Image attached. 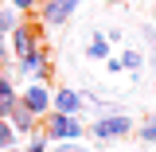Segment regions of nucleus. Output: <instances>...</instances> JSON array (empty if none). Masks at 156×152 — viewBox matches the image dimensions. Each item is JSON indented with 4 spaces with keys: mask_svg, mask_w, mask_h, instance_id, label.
Segmentation results:
<instances>
[{
    "mask_svg": "<svg viewBox=\"0 0 156 152\" xmlns=\"http://www.w3.org/2000/svg\"><path fill=\"white\" fill-rule=\"evenodd\" d=\"M8 125H12V133L23 140V136H31V133L39 129V117H35V113H27V109H23V105L16 101V109L8 113Z\"/></svg>",
    "mask_w": 156,
    "mask_h": 152,
    "instance_id": "obj_7",
    "label": "nucleus"
},
{
    "mask_svg": "<svg viewBox=\"0 0 156 152\" xmlns=\"http://www.w3.org/2000/svg\"><path fill=\"white\" fill-rule=\"evenodd\" d=\"M129 133H136V125H133V117H129V113H105V117H94V125L86 129V136H94L98 144L125 140Z\"/></svg>",
    "mask_w": 156,
    "mask_h": 152,
    "instance_id": "obj_3",
    "label": "nucleus"
},
{
    "mask_svg": "<svg viewBox=\"0 0 156 152\" xmlns=\"http://www.w3.org/2000/svg\"><path fill=\"white\" fill-rule=\"evenodd\" d=\"M47 148H51V144H47V136L39 133V129L31 136H23V144H20V152H47Z\"/></svg>",
    "mask_w": 156,
    "mask_h": 152,
    "instance_id": "obj_13",
    "label": "nucleus"
},
{
    "mask_svg": "<svg viewBox=\"0 0 156 152\" xmlns=\"http://www.w3.org/2000/svg\"><path fill=\"white\" fill-rule=\"evenodd\" d=\"M86 109V94L74 90V86H58L51 90V113H62V117H82Z\"/></svg>",
    "mask_w": 156,
    "mask_h": 152,
    "instance_id": "obj_5",
    "label": "nucleus"
},
{
    "mask_svg": "<svg viewBox=\"0 0 156 152\" xmlns=\"http://www.w3.org/2000/svg\"><path fill=\"white\" fill-rule=\"evenodd\" d=\"M8 74H16V78H27V82H47V78H51V51H47V47H35L31 55L16 58Z\"/></svg>",
    "mask_w": 156,
    "mask_h": 152,
    "instance_id": "obj_4",
    "label": "nucleus"
},
{
    "mask_svg": "<svg viewBox=\"0 0 156 152\" xmlns=\"http://www.w3.org/2000/svg\"><path fill=\"white\" fill-rule=\"evenodd\" d=\"M86 58H90V62H101V58H109V39L101 35V31H94V35L86 39Z\"/></svg>",
    "mask_w": 156,
    "mask_h": 152,
    "instance_id": "obj_10",
    "label": "nucleus"
},
{
    "mask_svg": "<svg viewBox=\"0 0 156 152\" xmlns=\"http://www.w3.org/2000/svg\"><path fill=\"white\" fill-rule=\"evenodd\" d=\"M117 62H121V70H129V74H144V62H148V55H144L140 47H125V51L117 55Z\"/></svg>",
    "mask_w": 156,
    "mask_h": 152,
    "instance_id": "obj_9",
    "label": "nucleus"
},
{
    "mask_svg": "<svg viewBox=\"0 0 156 152\" xmlns=\"http://www.w3.org/2000/svg\"><path fill=\"white\" fill-rule=\"evenodd\" d=\"M16 97H20L16 78L8 74V70H0V121H8V113L16 109Z\"/></svg>",
    "mask_w": 156,
    "mask_h": 152,
    "instance_id": "obj_8",
    "label": "nucleus"
},
{
    "mask_svg": "<svg viewBox=\"0 0 156 152\" xmlns=\"http://www.w3.org/2000/svg\"><path fill=\"white\" fill-rule=\"evenodd\" d=\"M16 101L27 109V113L43 117L47 109H51V86H47V82H27V86L20 90V97H16Z\"/></svg>",
    "mask_w": 156,
    "mask_h": 152,
    "instance_id": "obj_6",
    "label": "nucleus"
},
{
    "mask_svg": "<svg viewBox=\"0 0 156 152\" xmlns=\"http://www.w3.org/2000/svg\"><path fill=\"white\" fill-rule=\"evenodd\" d=\"M16 144H20V136L12 133V125L0 121V152H4V148H16Z\"/></svg>",
    "mask_w": 156,
    "mask_h": 152,
    "instance_id": "obj_14",
    "label": "nucleus"
},
{
    "mask_svg": "<svg viewBox=\"0 0 156 152\" xmlns=\"http://www.w3.org/2000/svg\"><path fill=\"white\" fill-rule=\"evenodd\" d=\"M12 66V51H8V39L0 35V70H8Z\"/></svg>",
    "mask_w": 156,
    "mask_h": 152,
    "instance_id": "obj_17",
    "label": "nucleus"
},
{
    "mask_svg": "<svg viewBox=\"0 0 156 152\" xmlns=\"http://www.w3.org/2000/svg\"><path fill=\"white\" fill-rule=\"evenodd\" d=\"M4 4H12L20 16H35V8H39V0H4Z\"/></svg>",
    "mask_w": 156,
    "mask_h": 152,
    "instance_id": "obj_16",
    "label": "nucleus"
},
{
    "mask_svg": "<svg viewBox=\"0 0 156 152\" xmlns=\"http://www.w3.org/2000/svg\"><path fill=\"white\" fill-rule=\"evenodd\" d=\"M35 47H43V23H39L35 16H23L12 27V35H8V51H12V62L23 55H31Z\"/></svg>",
    "mask_w": 156,
    "mask_h": 152,
    "instance_id": "obj_2",
    "label": "nucleus"
},
{
    "mask_svg": "<svg viewBox=\"0 0 156 152\" xmlns=\"http://www.w3.org/2000/svg\"><path fill=\"white\" fill-rule=\"evenodd\" d=\"M39 133L47 136V144H66V140H82L86 136V125L82 117H62V113H47L39 117Z\"/></svg>",
    "mask_w": 156,
    "mask_h": 152,
    "instance_id": "obj_1",
    "label": "nucleus"
},
{
    "mask_svg": "<svg viewBox=\"0 0 156 152\" xmlns=\"http://www.w3.org/2000/svg\"><path fill=\"white\" fill-rule=\"evenodd\" d=\"M4 152H20V144H16V148H4Z\"/></svg>",
    "mask_w": 156,
    "mask_h": 152,
    "instance_id": "obj_20",
    "label": "nucleus"
},
{
    "mask_svg": "<svg viewBox=\"0 0 156 152\" xmlns=\"http://www.w3.org/2000/svg\"><path fill=\"white\" fill-rule=\"evenodd\" d=\"M152 27H156V8H152Z\"/></svg>",
    "mask_w": 156,
    "mask_h": 152,
    "instance_id": "obj_19",
    "label": "nucleus"
},
{
    "mask_svg": "<svg viewBox=\"0 0 156 152\" xmlns=\"http://www.w3.org/2000/svg\"><path fill=\"white\" fill-rule=\"evenodd\" d=\"M47 152H90V144L86 140H66V144H51Z\"/></svg>",
    "mask_w": 156,
    "mask_h": 152,
    "instance_id": "obj_15",
    "label": "nucleus"
},
{
    "mask_svg": "<svg viewBox=\"0 0 156 152\" xmlns=\"http://www.w3.org/2000/svg\"><path fill=\"white\" fill-rule=\"evenodd\" d=\"M20 19H23V16H20L16 8H12V4H4V0H0V35L8 39V35H12V27H16Z\"/></svg>",
    "mask_w": 156,
    "mask_h": 152,
    "instance_id": "obj_11",
    "label": "nucleus"
},
{
    "mask_svg": "<svg viewBox=\"0 0 156 152\" xmlns=\"http://www.w3.org/2000/svg\"><path fill=\"white\" fill-rule=\"evenodd\" d=\"M101 62H105V74H121V62H117L113 55H109V58H101Z\"/></svg>",
    "mask_w": 156,
    "mask_h": 152,
    "instance_id": "obj_18",
    "label": "nucleus"
},
{
    "mask_svg": "<svg viewBox=\"0 0 156 152\" xmlns=\"http://www.w3.org/2000/svg\"><path fill=\"white\" fill-rule=\"evenodd\" d=\"M152 152H156V144H152Z\"/></svg>",
    "mask_w": 156,
    "mask_h": 152,
    "instance_id": "obj_21",
    "label": "nucleus"
},
{
    "mask_svg": "<svg viewBox=\"0 0 156 152\" xmlns=\"http://www.w3.org/2000/svg\"><path fill=\"white\" fill-rule=\"evenodd\" d=\"M136 140H140V144H148V148L156 144V113H148L144 121H140V133H136Z\"/></svg>",
    "mask_w": 156,
    "mask_h": 152,
    "instance_id": "obj_12",
    "label": "nucleus"
}]
</instances>
